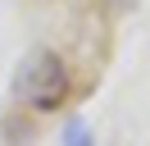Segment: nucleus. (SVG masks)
I'll return each mask as SVG.
<instances>
[{"label":"nucleus","instance_id":"nucleus-3","mask_svg":"<svg viewBox=\"0 0 150 146\" xmlns=\"http://www.w3.org/2000/svg\"><path fill=\"white\" fill-rule=\"evenodd\" d=\"M68 142H86V128L82 123H68Z\"/></svg>","mask_w":150,"mask_h":146},{"label":"nucleus","instance_id":"nucleus-2","mask_svg":"<svg viewBox=\"0 0 150 146\" xmlns=\"http://www.w3.org/2000/svg\"><path fill=\"white\" fill-rule=\"evenodd\" d=\"M132 5H137V0H105V9H109V14H127Z\"/></svg>","mask_w":150,"mask_h":146},{"label":"nucleus","instance_id":"nucleus-1","mask_svg":"<svg viewBox=\"0 0 150 146\" xmlns=\"http://www.w3.org/2000/svg\"><path fill=\"white\" fill-rule=\"evenodd\" d=\"M64 87H68V78H64V64L55 59V55H32L28 64H23V73H18V96L28 100V105H37V110H55L59 100H64Z\"/></svg>","mask_w":150,"mask_h":146}]
</instances>
